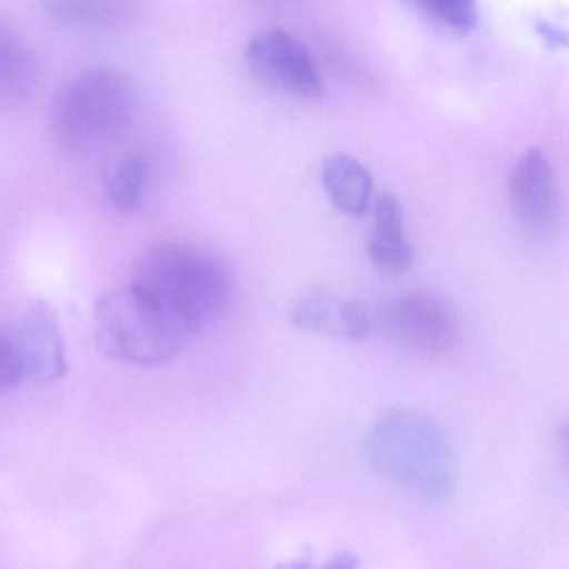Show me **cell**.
<instances>
[{"mask_svg": "<svg viewBox=\"0 0 569 569\" xmlns=\"http://www.w3.org/2000/svg\"><path fill=\"white\" fill-rule=\"evenodd\" d=\"M291 319L305 331L349 341L368 338L372 329V318L365 305L321 289L298 296L291 306Z\"/></svg>", "mask_w": 569, "mask_h": 569, "instance_id": "obj_9", "label": "cell"}, {"mask_svg": "<svg viewBox=\"0 0 569 569\" xmlns=\"http://www.w3.org/2000/svg\"><path fill=\"white\" fill-rule=\"evenodd\" d=\"M92 335L108 358L154 368L178 358L196 332L128 284L96 302Z\"/></svg>", "mask_w": 569, "mask_h": 569, "instance_id": "obj_4", "label": "cell"}, {"mask_svg": "<svg viewBox=\"0 0 569 569\" xmlns=\"http://www.w3.org/2000/svg\"><path fill=\"white\" fill-rule=\"evenodd\" d=\"M41 64L29 42L8 22L0 21V112L31 101L39 88Z\"/></svg>", "mask_w": 569, "mask_h": 569, "instance_id": "obj_10", "label": "cell"}, {"mask_svg": "<svg viewBox=\"0 0 569 569\" xmlns=\"http://www.w3.org/2000/svg\"><path fill=\"white\" fill-rule=\"evenodd\" d=\"M146 182H148V161L139 154L124 156L112 169L109 178V201L118 211H136L142 202Z\"/></svg>", "mask_w": 569, "mask_h": 569, "instance_id": "obj_14", "label": "cell"}, {"mask_svg": "<svg viewBox=\"0 0 569 569\" xmlns=\"http://www.w3.org/2000/svg\"><path fill=\"white\" fill-rule=\"evenodd\" d=\"M22 379L24 372L11 329L0 328V396L21 385Z\"/></svg>", "mask_w": 569, "mask_h": 569, "instance_id": "obj_16", "label": "cell"}, {"mask_svg": "<svg viewBox=\"0 0 569 569\" xmlns=\"http://www.w3.org/2000/svg\"><path fill=\"white\" fill-rule=\"evenodd\" d=\"M369 256L379 268L389 272H401L411 266L412 248L406 238L401 202L392 194L378 198L375 206Z\"/></svg>", "mask_w": 569, "mask_h": 569, "instance_id": "obj_11", "label": "cell"}, {"mask_svg": "<svg viewBox=\"0 0 569 569\" xmlns=\"http://www.w3.org/2000/svg\"><path fill=\"white\" fill-rule=\"evenodd\" d=\"M429 18L455 31H469L478 24V8L469 0H431L418 4Z\"/></svg>", "mask_w": 569, "mask_h": 569, "instance_id": "obj_15", "label": "cell"}, {"mask_svg": "<svg viewBox=\"0 0 569 569\" xmlns=\"http://www.w3.org/2000/svg\"><path fill=\"white\" fill-rule=\"evenodd\" d=\"M322 186L332 204L351 218H361L372 198V179L368 169L349 154H331L321 169Z\"/></svg>", "mask_w": 569, "mask_h": 569, "instance_id": "obj_12", "label": "cell"}, {"mask_svg": "<svg viewBox=\"0 0 569 569\" xmlns=\"http://www.w3.org/2000/svg\"><path fill=\"white\" fill-rule=\"evenodd\" d=\"M56 22L88 31H111L129 24L138 16L139 4L128 0H52L44 4Z\"/></svg>", "mask_w": 569, "mask_h": 569, "instance_id": "obj_13", "label": "cell"}, {"mask_svg": "<svg viewBox=\"0 0 569 569\" xmlns=\"http://www.w3.org/2000/svg\"><path fill=\"white\" fill-rule=\"evenodd\" d=\"M539 31H541V34L545 36L549 42H555V44H558V42H565V32L558 31V29L549 28V26L542 24L541 28H539Z\"/></svg>", "mask_w": 569, "mask_h": 569, "instance_id": "obj_18", "label": "cell"}, {"mask_svg": "<svg viewBox=\"0 0 569 569\" xmlns=\"http://www.w3.org/2000/svg\"><path fill=\"white\" fill-rule=\"evenodd\" d=\"M138 108V89L128 74L112 68L86 69L59 92L52 106V134L71 154H94L131 129Z\"/></svg>", "mask_w": 569, "mask_h": 569, "instance_id": "obj_2", "label": "cell"}, {"mask_svg": "<svg viewBox=\"0 0 569 569\" xmlns=\"http://www.w3.org/2000/svg\"><path fill=\"white\" fill-rule=\"evenodd\" d=\"M509 206L516 222L532 238H545L558 224V189L545 151L528 149L512 168L508 182Z\"/></svg>", "mask_w": 569, "mask_h": 569, "instance_id": "obj_8", "label": "cell"}, {"mask_svg": "<svg viewBox=\"0 0 569 569\" xmlns=\"http://www.w3.org/2000/svg\"><path fill=\"white\" fill-rule=\"evenodd\" d=\"M289 569H311L308 568V566H291ZM321 569H358L356 568V561L351 558V556H339V558H336L335 561L329 562V565H326L325 568Z\"/></svg>", "mask_w": 569, "mask_h": 569, "instance_id": "obj_17", "label": "cell"}, {"mask_svg": "<svg viewBox=\"0 0 569 569\" xmlns=\"http://www.w3.org/2000/svg\"><path fill=\"white\" fill-rule=\"evenodd\" d=\"M246 61L259 81L299 101H318L325 94L311 52L284 29H264L252 36Z\"/></svg>", "mask_w": 569, "mask_h": 569, "instance_id": "obj_6", "label": "cell"}, {"mask_svg": "<svg viewBox=\"0 0 569 569\" xmlns=\"http://www.w3.org/2000/svg\"><path fill=\"white\" fill-rule=\"evenodd\" d=\"M131 286L198 335L231 305L232 279L214 256L191 244L164 242L142 252Z\"/></svg>", "mask_w": 569, "mask_h": 569, "instance_id": "obj_1", "label": "cell"}, {"mask_svg": "<svg viewBox=\"0 0 569 569\" xmlns=\"http://www.w3.org/2000/svg\"><path fill=\"white\" fill-rule=\"evenodd\" d=\"M11 335L21 359L24 379L48 385L69 371L66 342L56 312L41 299H29L22 306Z\"/></svg>", "mask_w": 569, "mask_h": 569, "instance_id": "obj_7", "label": "cell"}, {"mask_svg": "<svg viewBox=\"0 0 569 569\" xmlns=\"http://www.w3.org/2000/svg\"><path fill=\"white\" fill-rule=\"evenodd\" d=\"M368 455L379 475L432 499L455 486L456 462L448 436L425 412L395 409L369 432Z\"/></svg>", "mask_w": 569, "mask_h": 569, "instance_id": "obj_3", "label": "cell"}, {"mask_svg": "<svg viewBox=\"0 0 569 569\" xmlns=\"http://www.w3.org/2000/svg\"><path fill=\"white\" fill-rule=\"evenodd\" d=\"M386 338L426 355H442L458 342L459 321L455 308L435 292L415 291L396 296L372 321Z\"/></svg>", "mask_w": 569, "mask_h": 569, "instance_id": "obj_5", "label": "cell"}]
</instances>
